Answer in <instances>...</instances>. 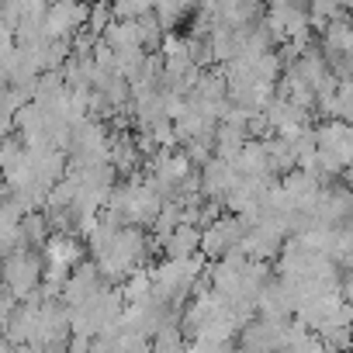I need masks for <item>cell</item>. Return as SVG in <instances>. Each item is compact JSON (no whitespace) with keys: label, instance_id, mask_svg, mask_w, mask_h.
<instances>
[{"label":"cell","instance_id":"obj_5","mask_svg":"<svg viewBox=\"0 0 353 353\" xmlns=\"http://www.w3.org/2000/svg\"><path fill=\"white\" fill-rule=\"evenodd\" d=\"M198 243H201V229H194V225H176V229L159 243V253H163V260H191V256H198Z\"/></svg>","mask_w":353,"mask_h":353},{"label":"cell","instance_id":"obj_9","mask_svg":"<svg viewBox=\"0 0 353 353\" xmlns=\"http://www.w3.org/2000/svg\"><path fill=\"white\" fill-rule=\"evenodd\" d=\"M114 353H149V339L142 332H118Z\"/></svg>","mask_w":353,"mask_h":353},{"label":"cell","instance_id":"obj_2","mask_svg":"<svg viewBox=\"0 0 353 353\" xmlns=\"http://www.w3.org/2000/svg\"><path fill=\"white\" fill-rule=\"evenodd\" d=\"M312 132H315V149H322L343 170H350V159H353V128L346 121H315Z\"/></svg>","mask_w":353,"mask_h":353},{"label":"cell","instance_id":"obj_11","mask_svg":"<svg viewBox=\"0 0 353 353\" xmlns=\"http://www.w3.org/2000/svg\"><path fill=\"white\" fill-rule=\"evenodd\" d=\"M0 291H4V284H0Z\"/></svg>","mask_w":353,"mask_h":353},{"label":"cell","instance_id":"obj_7","mask_svg":"<svg viewBox=\"0 0 353 353\" xmlns=\"http://www.w3.org/2000/svg\"><path fill=\"white\" fill-rule=\"evenodd\" d=\"M149 353H188V339L181 336V329H176V325L159 329L149 339Z\"/></svg>","mask_w":353,"mask_h":353},{"label":"cell","instance_id":"obj_10","mask_svg":"<svg viewBox=\"0 0 353 353\" xmlns=\"http://www.w3.org/2000/svg\"><path fill=\"white\" fill-rule=\"evenodd\" d=\"M149 8H152V4H142V0H132V4L125 0V4H114V8H111V18H114V21H139L142 14H149Z\"/></svg>","mask_w":353,"mask_h":353},{"label":"cell","instance_id":"obj_1","mask_svg":"<svg viewBox=\"0 0 353 353\" xmlns=\"http://www.w3.org/2000/svg\"><path fill=\"white\" fill-rule=\"evenodd\" d=\"M42 274H46L42 250H18L0 260V284L14 301H25L42 284Z\"/></svg>","mask_w":353,"mask_h":353},{"label":"cell","instance_id":"obj_6","mask_svg":"<svg viewBox=\"0 0 353 353\" xmlns=\"http://www.w3.org/2000/svg\"><path fill=\"white\" fill-rule=\"evenodd\" d=\"M18 229H21V243H25V250H42L46 243H49V222H46V215L42 212H32V215H25L21 222H18Z\"/></svg>","mask_w":353,"mask_h":353},{"label":"cell","instance_id":"obj_4","mask_svg":"<svg viewBox=\"0 0 353 353\" xmlns=\"http://www.w3.org/2000/svg\"><path fill=\"white\" fill-rule=\"evenodd\" d=\"M239 184L236 170L225 163V159H208L205 166H198V188H201V198L205 201H222L232 188Z\"/></svg>","mask_w":353,"mask_h":353},{"label":"cell","instance_id":"obj_3","mask_svg":"<svg viewBox=\"0 0 353 353\" xmlns=\"http://www.w3.org/2000/svg\"><path fill=\"white\" fill-rule=\"evenodd\" d=\"M87 25V4H49L46 8V39H63L70 42L77 32H83Z\"/></svg>","mask_w":353,"mask_h":353},{"label":"cell","instance_id":"obj_8","mask_svg":"<svg viewBox=\"0 0 353 353\" xmlns=\"http://www.w3.org/2000/svg\"><path fill=\"white\" fill-rule=\"evenodd\" d=\"M111 25V4H90L87 8V25H83V32L87 35H94V39H101V32Z\"/></svg>","mask_w":353,"mask_h":353}]
</instances>
